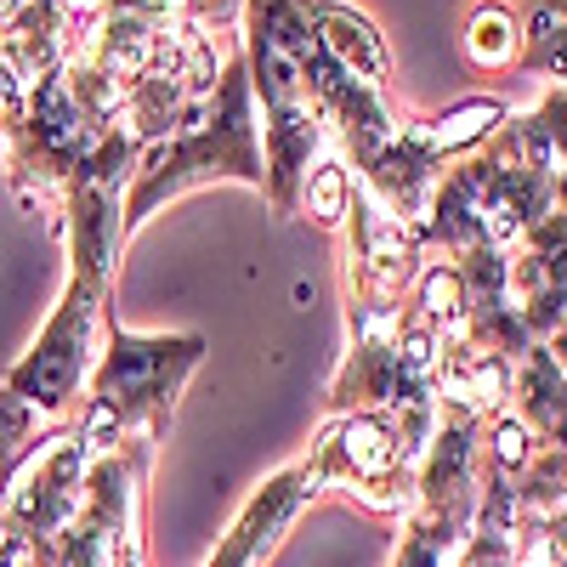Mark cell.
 Masks as SVG:
<instances>
[{"mask_svg":"<svg viewBox=\"0 0 567 567\" xmlns=\"http://www.w3.org/2000/svg\"><path fill=\"white\" fill-rule=\"evenodd\" d=\"M216 176L250 182V187L267 182V171H261V125H256V97H250L245 52H227V69H221L210 97L187 114L171 136L148 142V148L136 154L131 194L120 205V245L165 199L187 194L194 182H216Z\"/></svg>","mask_w":567,"mask_h":567,"instance_id":"6da1fadb","label":"cell"},{"mask_svg":"<svg viewBox=\"0 0 567 567\" xmlns=\"http://www.w3.org/2000/svg\"><path fill=\"white\" fill-rule=\"evenodd\" d=\"M205 341L199 336H125V329L114 323V341L103 352V363L91 369V398L80 409V425L74 437L85 449H120L125 432H136V425H148V432H159L187 369L199 363Z\"/></svg>","mask_w":567,"mask_h":567,"instance_id":"7a4b0ae2","label":"cell"},{"mask_svg":"<svg viewBox=\"0 0 567 567\" xmlns=\"http://www.w3.org/2000/svg\"><path fill=\"white\" fill-rule=\"evenodd\" d=\"M307 465H312L318 483H352L358 494L374 499V488H392L403 477L409 454H403L392 425H381L374 414H352V420L336 425V432H323V443H318V454Z\"/></svg>","mask_w":567,"mask_h":567,"instance_id":"3957f363","label":"cell"},{"mask_svg":"<svg viewBox=\"0 0 567 567\" xmlns=\"http://www.w3.org/2000/svg\"><path fill=\"white\" fill-rule=\"evenodd\" d=\"M307 18H312V34L329 58H336L347 74H358L363 85L386 91V40L374 34V23L352 7H341V0H307Z\"/></svg>","mask_w":567,"mask_h":567,"instance_id":"277c9868","label":"cell"},{"mask_svg":"<svg viewBox=\"0 0 567 567\" xmlns=\"http://www.w3.org/2000/svg\"><path fill=\"white\" fill-rule=\"evenodd\" d=\"M499 125H505V103L471 97V103H454L449 114L425 120V125H414V131H420V142H425L437 159H449V154H465V148H477V142H488Z\"/></svg>","mask_w":567,"mask_h":567,"instance_id":"5b68a950","label":"cell"},{"mask_svg":"<svg viewBox=\"0 0 567 567\" xmlns=\"http://www.w3.org/2000/svg\"><path fill=\"white\" fill-rule=\"evenodd\" d=\"M465 58L477 69H511L523 63V23L511 7H477L465 23Z\"/></svg>","mask_w":567,"mask_h":567,"instance_id":"8992f818","label":"cell"},{"mask_svg":"<svg viewBox=\"0 0 567 567\" xmlns=\"http://www.w3.org/2000/svg\"><path fill=\"white\" fill-rule=\"evenodd\" d=\"M352 171L341 165V159H318L312 171H307V187H301V210L312 216V221H323V227H336V221H347V210H352Z\"/></svg>","mask_w":567,"mask_h":567,"instance_id":"52a82bcc","label":"cell"},{"mask_svg":"<svg viewBox=\"0 0 567 567\" xmlns=\"http://www.w3.org/2000/svg\"><path fill=\"white\" fill-rule=\"evenodd\" d=\"M34 454V409L12 392H0V494L18 477V465Z\"/></svg>","mask_w":567,"mask_h":567,"instance_id":"ba28073f","label":"cell"},{"mask_svg":"<svg viewBox=\"0 0 567 567\" xmlns=\"http://www.w3.org/2000/svg\"><path fill=\"white\" fill-rule=\"evenodd\" d=\"M494 465H499V471L534 465V443H528V425H523V420H499V425H494Z\"/></svg>","mask_w":567,"mask_h":567,"instance_id":"9c48e42d","label":"cell"},{"mask_svg":"<svg viewBox=\"0 0 567 567\" xmlns=\"http://www.w3.org/2000/svg\"><path fill=\"white\" fill-rule=\"evenodd\" d=\"M245 7H250V0H182V18L194 23V29H205V34H216L227 23H239Z\"/></svg>","mask_w":567,"mask_h":567,"instance_id":"30bf717a","label":"cell"},{"mask_svg":"<svg viewBox=\"0 0 567 567\" xmlns=\"http://www.w3.org/2000/svg\"><path fill=\"white\" fill-rule=\"evenodd\" d=\"M18 103H23V85L12 80V69H7V63H0V131H7V114H12Z\"/></svg>","mask_w":567,"mask_h":567,"instance_id":"8fae6325","label":"cell"}]
</instances>
